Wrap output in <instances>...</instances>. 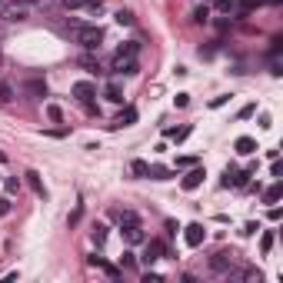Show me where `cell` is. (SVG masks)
<instances>
[{"label": "cell", "mask_w": 283, "mask_h": 283, "mask_svg": "<svg viewBox=\"0 0 283 283\" xmlns=\"http://www.w3.org/2000/svg\"><path fill=\"white\" fill-rule=\"evenodd\" d=\"M120 267H137V253H133V250H127V253H123V257H120Z\"/></svg>", "instance_id": "484cf974"}, {"label": "cell", "mask_w": 283, "mask_h": 283, "mask_svg": "<svg viewBox=\"0 0 283 283\" xmlns=\"http://www.w3.org/2000/svg\"><path fill=\"white\" fill-rule=\"evenodd\" d=\"M250 173H253V170H230V167H226V173H223V186H243Z\"/></svg>", "instance_id": "52a82bcc"}, {"label": "cell", "mask_w": 283, "mask_h": 283, "mask_svg": "<svg viewBox=\"0 0 283 283\" xmlns=\"http://www.w3.org/2000/svg\"><path fill=\"white\" fill-rule=\"evenodd\" d=\"M233 150H237L240 157H250V154H257V140H253V137H237Z\"/></svg>", "instance_id": "8fae6325"}, {"label": "cell", "mask_w": 283, "mask_h": 283, "mask_svg": "<svg viewBox=\"0 0 283 283\" xmlns=\"http://www.w3.org/2000/svg\"><path fill=\"white\" fill-rule=\"evenodd\" d=\"M67 10H100V0H64Z\"/></svg>", "instance_id": "4fadbf2b"}, {"label": "cell", "mask_w": 283, "mask_h": 283, "mask_svg": "<svg viewBox=\"0 0 283 283\" xmlns=\"http://www.w3.org/2000/svg\"><path fill=\"white\" fill-rule=\"evenodd\" d=\"M167 257V247H163V240H147V253H144V263H154V260Z\"/></svg>", "instance_id": "ba28073f"}, {"label": "cell", "mask_w": 283, "mask_h": 283, "mask_svg": "<svg viewBox=\"0 0 283 283\" xmlns=\"http://www.w3.org/2000/svg\"><path fill=\"white\" fill-rule=\"evenodd\" d=\"M90 237H93V243H97V247H104V243H107V226L97 223L93 230H90Z\"/></svg>", "instance_id": "44dd1931"}, {"label": "cell", "mask_w": 283, "mask_h": 283, "mask_svg": "<svg viewBox=\"0 0 283 283\" xmlns=\"http://www.w3.org/2000/svg\"><path fill=\"white\" fill-rule=\"evenodd\" d=\"M70 93H73L77 100H80V104H90V100L97 97V87H93L90 80H77V83L70 87Z\"/></svg>", "instance_id": "277c9868"}, {"label": "cell", "mask_w": 283, "mask_h": 283, "mask_svg": "<svg viewBox=\"0 0 283 283\" xmlns=\"http://www.w3.org/2000/svg\"><path fill=\"white\" fill-rule=\"evenodd\" d=\"M217 7H220V10H226V14H230V10L237 7V0H217Z\"/></svg>", "instance_id": "4dcf8cb0"}, {"label": "cell", "mask_w": 283, "mask_h": 283, "mask_svg": "<svg viewBox=\"0 0 283 283\" xmlns=\"http://www.w3.org/2000/svg\"><path fill=\"white\" fill-rule=\"evenodd\" d=\"M140 54V40H127L120 50H117V57H137Z\"/></svg>", "instance_id": "e0dca14e"}, {"label": "cell", "mask_w": 283, "mask_h": 283, "mask_svg": "<svg viewBox=\"0 0 283 283\" xmlns=\"http://www.w3.org/2000/svg\"><path fill=\"white\" fill-rule=\"evenodd\" d=\"M27 93H33V97H47V83L43 80H30L27 83Z\"/></svg>", "instance_id": "ac0fdd59"}, {"label": "cell", "mask_w": 283, "mask_h": 283, "mask_svg": "<svg viewBox=\"0 0 283 283\" xmlns=\"http://www.w3.org/2000/svg\"><path fill=\"white\" fill-rule=\"evenodd\" d=\"M203 177H207V173H203V167H197V163H194V167H190V173L180 180V186H183V190H197V186L203 183Z\"/></svg>", "instance_id": "8992f818"}, {"label": "cell", "mask_w": 283, "mask_h": 283, "mask_svg": "<svg viewBox=\"0 0 283 283\" xmlns=\"http://www.w3.org/2000/svg\"><path fill=\"white\" fill-rule=\"evenodd\" d=\"M253 113H257V107H253V104H247L240 113H237V120H247V117H253Z\"/></svg>", "instance_id": "4316f807"}, {"label": "cell", "mask_w": 283, "mask_h": 283, "mask_svg": "<svg viewBox=\"0 0 283 283\" xmlns=\"http://www.w3.org/2000/svg\"><path fill=\"white\" fill-rule=\"evenodd\" d=\"M10 100H14V87L7 80H0V104H10Z\"/></svg>", "instance_id": "7402d4cb"}, {"label": "cell", "mask_w": 283, "mask_h": 283, "mask_svg": "<svg viewBox=\"0 0 283 283\" xmlns=\"http://www.w3.org/2000/svg\"><path fill=\"white\" fill-rule=\"evenodd\" d=\"M133 123H137V107H123V110L117 113L113 127H133Z\"/></svg>", "instance_id": "9c48e42d"}, {"label": "cell", "mask_w": 283, "mask_h": 283, "mask_svg": "<svg viewBox=\"0 0 283 283\" xmlns=\"http://www.w3.org/2000/svg\"><path fill=\"white\" fill-rule=\"evenodd\" d=\"M117 220H120V233L127 237V243H144L147 237H144V226H140V217L133 210H123V213H117Z\"/></svg>", "instance_id": "7a4b0ae2"}, {"label": "cell", "mask_w": 283, "mask_h": 283, "mask_svg": "<svg viewBox=\"0 0 283 283\" xmlns=\"http://www.w3.org/2000/svg\"><path fill=\"white\" fill-rule=\"evenodd\" d=\"M194 163H197V157H180L177 167H194Z\"/></svg>", "instance_id": "836d02e7"}, {"label": "cell", "mask_w": 283, "mask_h": 283, "mask_svg": "<svg viewBox=\"0 0 283 283\" xmlns=\"http://www.w3.org/2000/svg\"><path fill=\"white\" fill-rule=\"evenodd\" d=\"M257 230H260V223H253V220H250V223H243V237H253Z\"/></svg>", "instance_id": "f546056e"}, {"label": "cell", "mask_w": 283, "mask_h": 283, "mask_svg": "<svg viewBox=\"0 0 283 283\" xmlns=\"http://www.w3.org/2000/svg\"><path fill=\"white\" fill-rule=\"evenodd\" d=\"M190 133H194V127H190V123H186V127H180V130H170L167 137H170V140H173V144H183V140H186V137H190Z\"/></svg>", "instance_id": "9a60e30c"}, {"label": "cell", "mask_w": 283, "mask_h": 283, "mask_svg": "<svg viewBox=\"0 0 283 283\" xmlns=\"http://www.w3.org/2000/svg\"><path fill=\"white\" fill-rule=\"evenodd\" d=\"M97 267H100V270H104V273H107V276H110V280H120V270L113 267V263H107V260H104V257H100V260H97Z\"/></svg>", "instance_id": "ffe728a7"}, {"label": "cell", "mask_w": 283, "mask_h": 283, "mask_svg": "<svg viewBox=\"0 0 283 283\" xmlns=\"http://www.w3.org/2000/svg\"><path fill=\"white\" fill-rule=\"evenodd\" d=\"M147 177H154V180H170V177H173V170H167V167H150V170H147Z\"/></svg>", "instance_id": "d6986e66"}, {"label": "cell", "mask_w": 283, "mask_h": 283, "mask_svg": "<svg viewBox=\"0 0 283 283\" xmlns=\"http://www.w3.org/2000/svg\"><path fill=\"white\" fill-rule=\"evenodd\" d=\"M104 97L110 100V104H123V87H120L117 80H110V83L104 87Z\"/></svg>", "instance_id": "7c38bea8"}, {"label": "cell", "mask_w": 283, "mask_h": 283, "mask_svg": "<svg viewBox=\"0 0 283 283\" xmlns=\"http://www.w3.org/2000/svg\"><path fill=\"white\" fill-rule=\"evenodd\" d=\"M173 104H177V107H186V104H190V93H177V97H173Z\"/></svg>", "instance_id": "d6a6232c"}, {"label": "cell", "mask_w": 283, "mask_h": 283, "mask_svg": "<svg viewBox=\"0 0 283 283\" xmlns=\"http://www.w3.org/2000/svg\"><path fill=\"white\" fill-rule=\"evenodd\" d=\"M130 170H133V177H147L150 163H147V160H133V163H130Z\"/></svg>", "instance_id": "d4e9b609"}, {"label": "cell", "mask_w": 283, "mask_h": 283, "mask_svg": "<svg viewBox=\"0 0 283 283\" xmlns=\"http://www.w3.org/2000/svg\"><path fill=\"white\" fill-rule=\"evenodd\" d=\"M4 186H7V194H17V190H20V180L7 177V180H4Z\"/></svg>", "instance_id": "f1b7e54d"}, {"label": "cell", "mask_w": 283, "mask_h": 283, "mask_svg": "<svg viewBox=\"0 0 283 283\" xmlns=\"http://www.w3.org/2000/svg\"><path fill=\"white\" fill-rule=\"evenodd\" d=\"M4 160H7V157H4V154H0V163H4Z\"/></svg>", "instance_id": "8d00e7d4"}, {"label": "cell", "mask_w": 283, "mask_h": 283, "mask_svg": "<svg viewBox=\"0 0 283 283\" xmlns=\"http://www.w3.org/2000/svg\"><path fill=\"white\" fill-rule=\"evenodd\" d=\"M283 197V186L280 183H273V186H267V190H263V203H276Z\"/></svg>", "instance_id": "2e32d148"}, {"label": "cell", "mask_w": 283, "mask_h": 283, "mask_svg": "<svg viewBox=\"0 0 283 283\" xmlns=\"http://www.w3.org/2000/svg\"><path fill=\"white\" fill-rule=\"evenodd\" d=\"M70 33L83 50H100V43H104V30L93 24H70Z\"/></svg>", "instance_id": "6da1fadb"}, {"label": "cell", "mask_w": 283, "mask_h": 283, "mask_svg": "<svg viewBox=\"0 0 283 283\" xmlns=\"http://www.w3.org/2000/svg\"><path fill=\"white\" fill-rule=\"evenodd\" d=\"M230 263H233V260L226 257V253H217V257H213V260H210V267H213V270H217V273H223V270H230Z\"/></svg>", "instance_id": "5bb4252c"}, {"label": "cell", "mask_w": 283, "mask_h": 283, "mask_svg": "<svg viewBox=\"0 0 283 283\" xmlns=\"http://www.w3.org/2000/svg\"><path fill=\"white\" fill-rule=\"evenodd\" d=\"M270 250H273V233H270V230H267V233L260 237V253H263V257H267Z\"/></svg>", "instance_id": "603a6c76"}, {"label": "cell", "mask_w": 283, "mask_h": 283, "mask_svg": "<svg viewBox=\"0 0 283 283\" xmlns=\"http://www.w3.org/2000/svg\"><path fill=\"white\" fill-rule=\"evenodd\" d=\"M24 177H27V183H30V190H33V194H37V197H43V200H47V186H43L40 173H37V170H27Z\"/></svg>", "instance_id": "30bf717a"}, {"label": "cell", "mask_w": 283, "mask_h": 283, "mask_svg": "<svg viewBox=\"0 0 283 283\" xmlns=\"http://www.w3.org/2000/svg\"><path fill=\"white\" fill-rule=\"evenodd\" d=\"M110 70L117 73V77H133V73L140 70V64H137V57H113Z\"/></svg>", "instance_id": "3957f363"}, {"label": "cell", "mask_w": 283, "mask_h": 283, "mask_svg": "<svg viewBox=\"0 0 283 283\" xmlns=\"http://www.w3.org/2000/svg\"><path fill=\"white\" fill-rule=\"evenodd\" d=\"M183 240H186V247H200L203 240H207V230H203V223H190L183 230Z\"/></svg>", "instance_id": "5b68a950"}, {"label": "cell", "mask_w": 283, "mask_h": 283, "mask_svg": "<svg viewBox=\"0 0 283 283\" xmlns=\"http://www.w3.org/2000/svg\"><path fill=\"white\" fill-rule=\"evenodd\" d=\"M113 20H117L120 27H130V24H133V14H130V10H117V14H113Z\"/></svg>", "instance_id": "cb8c5ba5"}, {"label": "cell", "mask_w": 283, "mask_h": 283, "mask_svg": "<svg viewBox=\"0 0 283 283\" xmlns=\"http://www.w3.org/2000/svg\"><path fill=\"white\" fill-rule=\"evenodd\" d=\"M144 283H160V273H144Z\"/></svg>", "instance_id": "d590c367"}, {"label": "cell", "mask_w": 283, "mask_h": 283, "mask_svg": "<svg viewBox=\"0 0 283 283\" xmlns=\"http://www.w3.org/2000/svg\"><path fill=\"white\" fill-rule=\"evenodd\" d=\"M47 117H50L54 123H60V117H64V113H60V107H54V104H50V107H47Z\"/></svg>", "instance_id": "83f0119b"}, {"label": "cell", "mask_w": 283, "mask_h": 283, "mask_svg": "<svg viewBox=\"0 0 283 283\" xmlns=\"http://www.w3.org/2000/svg\"><path fill=\"white\" fill-rule=\"evenodd\" d=\"M4 213H10V200L7 197H0V217H4Z\"/></svg>", "instance_id": "e575fe53"}, {"label": "cell", "mask_w": 283, "mask_h": 283, "mask_svg": "<svg viewBox=\"0 0 283 283\" xmlns=\"http://www.w3.org/2000/svg\"><path fill=\"white\" fill-rule=\"evenodd\" d=\"M194 20H197V24H203V20H207V7H197L194 10Z\"/></svg>", "instance_id": "1f68e13d"}]
</instances>
